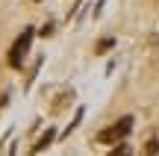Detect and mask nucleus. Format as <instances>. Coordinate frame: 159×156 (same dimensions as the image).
<instances>
[{
  "instance_id": "nucleus-1",
  "label": "nucleus",
  "mask_w": 159,
  "mask_h": 156,
  "mask_svg": "<svg viewBox=\"0 0 159 156\" xmlns=\"http://www.w3.org/2000/svg\"><path fill=\"white\" fill-rule=\"evenodd\" d=\"M33 38H35V29H33V27H27V29L15 38V44H12V50H9V65H12V68H21V65H24V56L30 53Z\"/></svg>"
},
{
  "instance_id": "nucleus-2",
  "label": "nucleus",
  "mask_w": 159,
  "mask_h": 156,
  "mask_svg": "<svg viewBox=\"0 0 159 156\" xmlns=\"http://www.w3.org/2000/svg\"><path fill=\"white\" fill-rule=\"evenodd\" d=\"M130 130H133V115H124L121 121H115L112 127L100 130V133H97V141H100V145H112V141H121V139H127V136H130Z\"/></svg>"
},
{
  "instance_id": "nucleus-3",
  "label": "nucleus",
  "mask_w": 159,
  "mask_h": 156,
  "mask_svg": "<svg viewBox=\"0 0 159 156\" xmlns=\"http://www.w3.org/2000/svg\"><path fill=\"white\" fill-rule=\"evenodd\" d=\"M53 139H56V130H47V133H41V139L33 145V153H41V150H44V147L50 145Z\"/></svg>"
},
{
  "instance_id": "nucleus-4",
  "label": "nucleus",
  "mask_w": 159,
  "mask_h": 156,
  "mask_svg": "<svg viewBox=\"0 0 159 156\" xmlns=\"http://www.w3.org/2000/svg\"><path fill=\"white\" fill-rule=\"evenodd\" d=\"M115 47V38H103V41H97V47H94V53H109Z\"/></svg>"
},
{
  "instance_id": "nucleus-5",
  "label": "nucleus",
  "mask_w": 159,
  "mask_h": 156,
  "mask_svg": "<svg viewBox=\"0 0 159 156\" xmlns=\"http://www.w3.org/2000/svg\"><path fill=\"white\" fill-rule=\"evenodd\" d=\"M156 150H159V139H153V141L148 145V153H156Z\"/></svg>"
},
{
  "instance_id": "nucleus-6",
  "label": "nucleus",
  "mask_w": 159,
  "mask_h": 156,
  "mask_svg": "<svg viewBox=\"0 0 159 156\" xmlns=\"http://www.w3.org/2000/svg\"><path fill=\"white\" fill-rule=\"evenodd\" d=\"M35 3H39V0H35Z\"/></svg>"
}]
</instances>
